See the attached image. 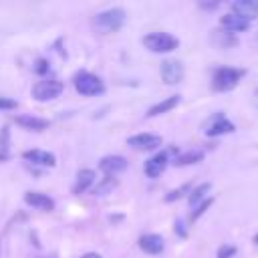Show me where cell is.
<instances>
[{
  "mask_svg": "<svg viewBox=\"0 0 258 258\" xmlns=\"http://www.w3.org/2000/svg\"><path fill=\"white\" fill-rule=\"evenodd\" d=\"M246 75L244 69H236V67H220L212 73V89L218 93H228L232 89L238 87V83L242 81V77Z\"/></svg>",
  "mask_w": 258,
  "mask_h": 258,
  "instance_id": "6da1fadb",
  "label": "cell"
},
{
  "mask_svg": "<svg viewBox=\"0 0 258 258\" xmlns=\"http://www.w3.org/2000/svg\"><path fill=\"white\" fill-rule=\"evenodd\" d=\"M73 85H75L77 93H81L83 97H97V95H103V93H105L103 81H101L97 75L89 73V71H79V73H75Z\"/></svg>",
  "mask_w": 258,
  "mask_h": 258,
  "instance_id": "7a4b0ae2",
  "label": "cell"
},
{
  "mask_svg": "<svg viewBox=\"0 0 258 258\" xmlns=\"http://www.w3.org/2000/svg\"><path fill=\"white\" fill-rule=\"evenodd\" d=\"M127 20V14L123 8H107L103 12H99L93 20V24L97 26V30L101 32H117Z\"/></svg>",
  "mask_w": 258,
  "mask_h": 258,
  "instance_id": "3957f363",
  "label": "cell"
},
{
  "mask_svg": "<svg viewBox=\"0 0 258 258\" xmlns=\"http://www.w3.org/2000/svg\"><path fill=\"white\" fill-rule=\"evenodd\" d=\"M143 44L151 52H171L179 46V40L169 32L155 30V32H149V34L143 36Z\"/></svg>",
  "mask_w": 258,
  "mask_h": 258,
  "instance_id": "277c9868",
  "label": "cell"
},
{
  "mask_svg": "<svg viewBox=\"0 0 258 258\" xmlns=\"http://www.w3.org/2000/svg\"><path fill=\"white\" fill-rule=\"evenodd\" d=\"M62 89H64L62 81H58V79H42V81L32 85V97L36 101H50V99H56L62 93Z\"/></svg>",
  "mask_w": 258,
  "mask_h": 258,
  "instance_id": "5b68a950",
  "label": "cell"
},
{
  "mask_svg": "<svg viewBox=\"0 0 258 258\" xmlns=\"http://www.w3.org/2000/svg\"><path fill=\"white\" fill-rule=\"evenodd\" d=\"M171 153H175V147H169V149H163V151H157L155 155H151V157L145 161V165H143L145 175H147V177H151V179L159 177V175L165 171V167H167V163H169Z\"/></svg>",
  "mask_w": 258,
  "mask_h": 258,
  "instance_id": "8992f818",
  "label": "cell"
},
{
  "mask_svg": "<svg viewBox=\"0 0 258 258\" xmlns=\"http://www.w3.org/2000/svg\"><path fill=\"white\" fill-rule=\"evenodd\" d=\"M236 131V125L226 119L224 113H216L212 115L206 123H204V133L208 137H220V135H226V133H234Z\"/></svg>",
  "mask_w": 258,
  "mask_h": 258,
  "instance_id": "52a82bcc",
  "label": "cell"
},
{
  "mask_svg": "<svg viewBox=\"0 0 258 258\" xmlns=\"http://www.w3.org/2000/svg\"><path fill=\"white\" fill-rule=\"evenodd\" d=\"M161 143H163V139L157 133H137V135L127 137V145L137 151H153V149L161 147Z\"/></svg>",
  "mask_w": 258,
  "mask_h": 258,
  "instance_id": "ba28073f",
  "label": "cell"
},
{
  "mask_svg": "<svg viewBox=\"0 0 258 258\" xmlns=\"http://www.w3.org/2000/svg\"><path fill=\"white\" fill-rule=\"evenodd\" d=\"M159 73H161V79H163L165 85H177L183 79L185 71H183V64L177 58H165V60H161Z\"/></svg>",
  "mask_w": 258,
  "mask_h": 258,
  "instance_id": "9c48e42d",
  "label": "cell"
},
{
  "mask_svg": "<svg viewBox=\"0 0 258 258\" xmlns=\"http://www.w3.org/2000/svg\"><path fill=\"white\" fill-rule=\"evenodd\" d=\"M99 169L103 173H107L109 177H115L117 173H121V171L127 169V159L123 155H105L99 161Z\"/></svg>",
  "mask_w": 258,
  "mask_h": 258,
  "instance_id": "30bf717a",
  "label": "cell"
},
{
  "mask_svg": "<svg viewBox=\"0 0 258 258\" xmlns=\"http://www.w3.org/2000/svg\"><path fill=\"white\" fill-rule=\"evenodd\" d=\"M220 26H222L224 30L236 34V32H244V30H248V28H250V20L244 18V16H240V14L228 12V14H224V16L220 18Z\"/></svg>",
  "mask_w": 258,
  "mask_h": 258,
  "instance_id": "8fae6325",
  "label": "cell"
},
{
  "mask_svg": "<svg viewBox=\"0 0 258 258\" xmlns=\"http://www.w3.org/2000/svg\"><path fill=\"white\" fill-rule=\"evenodd\" d=\"M22 157L34 165H42V167H54L56 165V157L54 153L50 151H44V149H26L22 153Z\"/></svg>",
  "mask_w": 258,
  "mask_h": 258,
  "instance_id": "7c38bea8",
  "label": "cell"
},
{
  "mask_svg": "<svg viewBox=\"0 0 258 258\" xmlns=\"http://www.w3.org/2000/svg\"><path fill=\"white\" fill-rule=\"evenodd\" d=\"M24 202L36 210H42V212H50L54 210V200L42 191H26L24 194Z\"/></svg>",
  "mask_w": 258,
  "mask_h": 258,
  "instance_id": "4fadbf2b",
  "label": "cell"
},
{
  "mask_svg": "<svg viewBox=\"0 0 258 258\" xmlns=\"http://www.w3.org/2000/svg\"><path fill=\"white\" fill-rule=\"evenodd\" d=\"M137 244L145 254H161L165 248V242L159 234H143V236H139Z\"/></svg>",
  "mask_w": 258,
  "mask_h": 258,
  "instance_id": "5bb4252c",
  "label": "cell"
},
{
  "mask_svg": "<svg viewBox=\"0 0 258 258\" xmlns=\"http://www.w3.org/2000/svg\"><path fill=\"white\" fill-rule=\"evenodd\" d=\"M230 8L234 14H240L248 20L258 18V0H234Z\"/></svg>",
  "mask_w": 258,
  "mask_h": 258,
  "instance_id": "9a60e30c",
  "label": "cell"
},
{
  "mask_svg": "<svg viewBox=\"0 0 258 258\" xmlns=\"http://www.w3.org/2000/svg\"><path fill=\"white\" fill-rule=\"evenodd\" d=\"M210 40L218 46V48H232L238 44V36L234 32H228L224 28H216L210 32Z\"/></svg>",
  "mask_w": 258,
  "mask_h": 258,
  "instance_id": "2e32d148",
  "label": "cell"
},
{
  "mask_svg": "<svg viewBox=\"0 0 258 258\" xmlns=\"http://www.w3.org/2000/svg\"><path fill=\"white\" fill-rule=\"evenodd\" d=\"M181 101V95H169L165 99H161L159 103H155L153 107H149V111L145 113L147 117H157V115H163V113H169L173 107H177Z\"/></svg>",
  "mask_w": 258,
  "mask_h": 258,
  "instance_id": "e0dca14e",
  "label": "cell"
},
{
  "mask_svg": "<svg viewBox=\"0 0 258 258\" xmlns=\"http://www.w3.org/2000/svg\"><path fill=\"white\" fill-rule=\"evenodd\" d=\"M16 125L28 129V131H44L48 129V121L42 119V117H34V115H18L16 119Z\"/></svg>",
  "mask_w": 258,
  "mask_h": 258,
  "instance_id": "ac0fdd59",
  "label": "cell"
},
{
  "mask_svg": "<svg viewBox=\"0 0 258 258\" xmlns=\"http://www.w3.org/2000/svg\"><path fill=\"white\" fill-rule=\"evenodd\" d=\"M204 151L202 149H187V151H183V153H177L175 157H173V165H177V167H183V165H194V163H200L202 159H204Z\"/></svg>",
  "mask_w": 258,
  "mask_h": 258,
  "instance_id": "d6986e66",
  "label": "cell"
},
{
  "mask_svg": "<svg viewBox=\"0 0 258 258\" xmlns=\"http://www.w3.org/2000/svg\"><path fill=\"white\" fill-rule=\"evenodd\" d=\"M93 183H95V171L93 169H81L77 173V181L73 185V194H77V196L85 194Z\"/></svg>",
  "mask_w": 258,
  "mask_h": 258,
  "instance_id": "ffe728a7",
  "label": "cell"
},
{
  "mask_svg": "<svg viewBox=\"0 0 258 258\" xmlns=\"http://www.w3.org/2000/svg\"><path fill=\"white\" fill-rule=\"evenodd\" d=\"M210 189H212V183H210V181H204V183H200V185L191 187V191L187 194V204H189V208L194 210L198 204H202V202L208 198Z\"/></svg>",
  "mask_w": 258,
  "mask_h": 258,
  "instance_id": "44dd1931",
  "label": "cell"
},
{
  "mask_svg": "<svg viewBox=\"0 0 258 258\" xmlns=\"http://www.w3.org/2000/svg\"><path fill=\"white\" fill-rule=\"evenodd\" d=\"M189 191H191V183H183V185H179V187H175V189L167 191V194H165V198H163V202L171 204V202H175V200L183 198V196H185V194H189Z\"/></svg>",
  "mask_w": 258,
  "mask_h": 258,
  "instance_id": "7402d4cb",
  "label": "cell"
},
{
  "mask_svg": "<svg viewBox=\"0 0 258 258\" xmlns=\"http://www.w3.org/2000/svg\"><path fill=\"white\" fill-rule=\"evenodd\" d=\"M115 185H117V179L107 175L103 181H99V183H97V187L93 189V194H95V196H105V194H109V191H111Z\"/></svg>",
  "mask_w": 258,
  "mask_h": 258,
  "instance_id": "603a6c76",
  "label": "cell"
},
{
  "mask_svg": "<svg viewBox=\"0 0 258 258\" xmlns=\"http://www.w3.org/2000/svg\"><path fill=\"white\" fill-rule=\"evenodd\" d=\"M212 204H214V198H212V196H210V198H206V200H204L202 204H198V206H196V208L191 210V214H189V220H191V222L200 220V218H202V216L206 214V210H208V208H210Z\"/></svg>",
  "mask_w": 258,
  "mask_h": 258,
  "instance_id": "cb8c5ba5",
  "label": "cell"
},
{
  "mask_svg": "<svg viewBox=\"0 0 258 258\" xmlns=\"http://www.w3.org/2000/svg\"><path fill=\"white\" fill-rule=\"evenodd\" d=\"M236 252H238V248L234 244H222L216 252V258H234Z\"/></svg>",
  "mask_w": 258,
  "mask_h": 258,
  "instance_id": "d4e9b609",
  "label": "cell"
},
{
  "mask_svg": "<svg viewBox=\"0 0 258 258\" xmlns=\"http://www.w3.org/2000/svg\"><path fill=\"white\" fill-rule=\"evenodd\" d=\"M32 71H34L36 75H40V77H42V75H46V73L50 71L48 60H46V58H36V60H34V64H32Z\"/></svg>",
  "mask_w": 258,
  "mask_h": 258,
  "instance_id": "484cf974",
  "label": "cell"
},
{
  "mask_svg": "<svg viewBox=\"0 0 258 258\" xmlns=\"http://www.w3.org/2000/svg\"><path fill=\"white\" fill-rule=\"evenodd\" d=\"M18 103L14 99H8V97H0V111H12L16 109Z\"/></svg>",
  "mask_w": 258,
  "mask_h": 258,
  "instance_id": "4316f807",
  "label": "cell"
},
{
  "mask_svg": "<svg viewBox=\"0 0 258 258\" xmlns=\"http://www.w3.org/2000/svg\"><path fill=\"white\" fill-rule=\"evenodd\" d=\"M173 230H175V234H177L179 238H187V228H185L183 220H175V224H173Z\"/></svg>",
  "mask_w": 258,
  "mask_h": 258,
  "instance_id": "83f0119b",
  "label": "cell"
},
{
  "mask_svg": "<svg viewBox=\"0 0 258 258\" xmlns=\"http://www.w3.org/2000/svg\"><path fill=\"white\" fill-rule=\"evenodd\" d=\"M220 6V0H212V2H200V8H204V10H216Z\"/></svg>",
  "mask_w": 258,
  "mask_h": 258,
  "instance_id": "f1b7e54d",
  "label": "cell"
},
{
  "mask_svg": "<svg viewBox=\"0 0 258 258\" xmlns=\"http://www.w3.org/2000/svg\"><path fill=\"white\" fill-rule=\"evenodd\" d=\"M81 258H103L101 254H97V252H87V254H83Z\"/></svg>",
  "mask_w": 258,
  "mask_h": 258,
  "instance_id": "f546056e",
  "label": "cell"
},
{
  "mask_svg": "<svg viewBox=\"0 0 258 258\" xmlns=\"http://www.w3.org/2000/svg\"><path fill=\"white\" fill-rule=\"evenodd\" d=\"M254 244H256V246H258V234H256V236H254Z\"/></svg>",
  "mask_w": 258,
  "mask_h": 258,
  "instance_id": "4dcf8cb0",
  "label": "cell"
},
{
  "mask_svg": "<svg viewBox=\"0 0 258 258\" xmlns=\"http://www.w3.org/2000/svg\"><path fill=\"white\" fill-rule=\"evenodd\" d=\"M0 256H2V240H0Z\"/></svg>",
  "mask_w": 258,
  "mask_h": 258,
  "instance_id": "1f68e13d",
  "label": "cell"
},
{
  "mask_svg": "<svg viewBox=\"0 0 258 258\" xmlns=\"http://www.w3.org/2000/svg\"><path fill=\"white\" fill-rule=\"evenodd\" d=\"M256 95H258V91H256Z\"/></svg>",
  "mask_w": 258,
  "mask_h": 258,
  "instance_id": "d6a6232c",
  "label": "cell"
}]
</instances>
